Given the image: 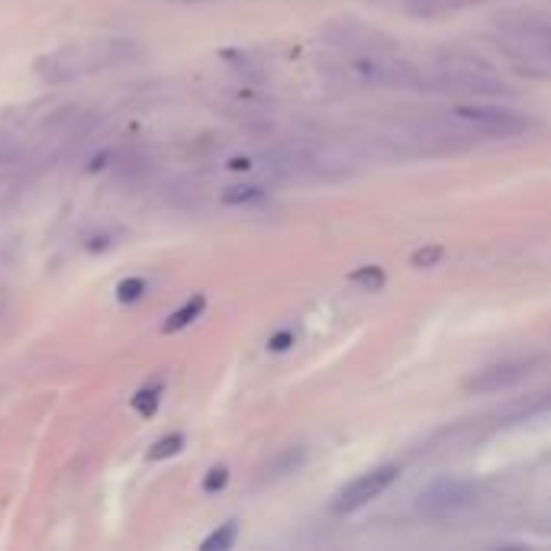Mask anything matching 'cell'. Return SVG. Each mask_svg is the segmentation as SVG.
<instances>
[{
	"instance_id": "9c48e42d",
	"label": "cell",
	"mask_w": 551,
	"mask_h": 551,
	"mask_svg": "<svg viewBox=\"0 0 551 551\" xmlns=\"http://www.w3.org/2000/svg\"><path fill=\"white\" fill-rule=\"evenodd\" d=\"M474 500V490L461 481H442L429 487L423 497H419V513H426L432 519H445V516H455L458 510H464Z\"/></svg>"
},
{
	"instance_id": "52a82bcc",
	"label": "cell",
	"mask_w": 551,
	"mask_h": 551,
	"mask_svg": "<svg viewBox=\"0 0 551 551\" xmlns=\"http://www.w3.org/2000/svg\"><path fill=\"white\" fill-rule=\"evenodd\" d=\"M397 468L394 464H384V468H374L368 474H358L352 484H345L339 493H336V503H332V510L336 513H355L361 506H368L371 500H377L381 493L397 481Z\"/></svg>"
},
{
	"instance_id": "44dd1931",
	"label": "cell",
	"mask_w": 551,
	"mask_h": 551,
	"mask_svg": "<svg viewBox=\"0 0 551 551\" xmlns=\"http://www.w3.org/2000/svg\"><path fill=\"white\" fill-rule=\"evenodd\" d=\"M290 342H294V332H278V336L268 342V348L271 352H284V348H290Z\"/></svg>"
},
{
	"instance_id": "5b68a950",
	"label": "cell",
	"mask_w": 551,
	"mask_h": 551,
	"mask_svg": "<svg viewBox=\"0 0 551 551\" xmlns=\"http://www.w3.org/2000/svg\"><path fill=\"white\" fill-rule=\"evenodd\" d=\"M452 123L464 136H474V139H516L529 129L526 116H519L506 107H487V104L455 107Z\"/></svg>"
},
{
	"instance_id": "7c38bea8",
	"label": "cell",
	"mask_w": 551,
	"mask_h": 551,
	"mask_svg": "<svg viewBox=\"0 0 551 551\" xmlns=\"http://www.w3.org/2000/svg\"><path fill=\"white\" fill-rule=\"evenodd\" d=\"M203 307H207V300H203V294H197V297H191L184 303L181 310H174L171 316H168V323H165V332H178V329H184V326H191L194 319L203 313Z\"/></svg>"
},
{
	"instance_id": "5bb4252c",
	"label": "cell",
	"mask_w": 551,
	"mask_h": 551,
	"mask_svg": "<svg viewBox=\"0 0 551 551\" xmlns=\"http://www.w3.org/2000/svg\"><path fill=\"white\" fill-rule=\"evenodd\" d=\"M348 284H355L361 290H368V294H374V290H381L387 284V274L377 265H365V268H355L352 274H348Z\"/></svg>"
},
{
	"instance_id": "277c9868",
	"label": "cell",
	"mask_w": 551,
	"mask_h": 551,
	"mask_svg": "<svg viewBox=\"0 0 551 551\" xmlns=\"http://www.w3.org/2000/svg\"><path fill=\"white\" fill-rule=\"evenodd\" d=\"M419 78H423L419 87H426V91H442L455 97L484 100V97L506 94V81L500 78V71L487 65L484 58L461 49H448L429 58V62L419 68Z\"/></svg>"
},
{
	"instance_id": "7a4b0ae2",
	"label": "cell",
	"mask_w": 551,
	"mask_h": 551,
	"mask_svg": "<svg viewBox=\"0 0 551 551\" xmlns=\"http://www.w3.org/2000/svg\"><path fill=\"white\" fill-rule=\"evenodd\" d=\"M493 42L519 75L551 81V7L503 13L493 23Z\"/></svg>"
},
{
	"instance_id": "30bf717a",
	"label": "cell",
	"mask_w": 551,
	"mask_h": 551,
	"mask_svg": "<svg viewBox=\"0 0 551 551\" xmlns=\"http://www.w3.org/2000/svg\"><path fill=\"white\" fill-rule=\"evenodd\" d=\"M371 4H384V7H400L410 17H445V13L461 10L468 0H371Z\"/></svg>"
},
{
	"instance_id": "2e32d148",
	"label": "cell",
	"mask_w": 551,
	"mask_h": 551,
	"mask_svg": "<svg viewBox=\"0 0 551 551\" xmlns=\"http://www.w3.org/2000/svg\"><path fill=\"white\" fill-rule=\"evenodd\" d=\"M442 258H445V245L429 242V245H423V249H416L410 261H413V268H435Z\"/></svg>"
},
{
	"instance_id": "ba28073f",
	"label": "cell",
	"mask_w": 551,
	"mask_h": 551,
	"mask_svg": "<svg viewBox=\"0 0 551 551\" xmlns=\"http://www.w3.org/2000/svg\"><path fill=\"white\" fill-rule=\"evenodd\" d=\"M261 162L278 178H313L319 174V149L307 142H284L268 149Z\"/></svg>"
},
{
	"instance_id": "8fae6325",
	"label": "cell",
	"mask_w": 551,
	"mask_h": 551,
	"mask_svg": "<svg viewBox=\"0 0 551 551\" xmlns=\"http://www.w3.org/2000/svg\"><path fill=\"white\" fill-rule=\"evenodd\" d=\"M303 461H307V448L303 445H294V448H284V452L274 458L268 468H265V477L268 481H278V477H287L303 468Z\"/></svg>"
},
{
	"instance_id": "6da1fadb",
	"label": "cell",
	"mask_w": 551,
	"mask_h": 551,
	"mask_svg": "<svg viewBox=\"0 0 551 551\" xmlns=\"http://www.w3.org/2000/svg\"><path fill=\"white\" fill-rule=\"evenodd\" d=\"M329 78L345 91H410L419 87V65L384 42H345L332 58Z\"/></svg>"
},
{
	"instance_id": "4fadbf2b",
	"label": "cell",
	"mask_w": 551,
	"mask_h": 551,
	"mask_svg": "<svg viewBox=\"0 0 551 551\" xmlns=\"http://www.w3.org/2000/svg\"><path fill=\"white\" fill-rule=\"evenodd\" d=\"M265 197L268 194L255 184H236V187H226V191L220 194V200L226 203V207H249V203H261Z\"/></svg>"
},
{
	"instance_id": "e0dca14e",
	"label": "cell",
	"mask_w": 551,
	"mask_h": 551,
	"mask_svg": "<svg viewBox=\"0 0 551 551\" xmlns=\"http://www.w3.org/2000/svg\"><path fill=\"white\" fill-rule=\"evenodd\" d=\"M158 397H162V384L139 390V394L133 397V410H136L139 416H152V413L158 410Z\"/></svg>"
},
{
	"instance_id": "d6986e66",
	"label": "cell",
	"mask_w": 551,
	"mask_h": 551,
	"mask_svg": "<svg viewBox=\"0 0 551 551\" xmlns=\"http://www.w3.org/2000/svg\"><path fill=\"white\" fill-rule=\"evenodd\" d=\"M142 294H145V281L142 278H129V281H123L120 287H116V297H120L123 303H133Z\"/></svg>"
},
{
	"instance_id": "3957f363",
	"label": "cell",
	"mask_w": 551,
	"mask_h": 551,
	"mask_svg": "<svg viewBox=\"0 0 551 551\" xmlns=\"http://www.w3.org/2000/svg\"><path fill=\"white\" fill-rule=\"evenodd\" d=\"M139 55H142V46L129 36L91 39V42H78V46H65L58 52L42 55L36 62V75L46 84H71V81L100 75V71L129 65L136 62Z\"/></svg>"
},
{
	"instance_id": "ffe728a7",
	"label": "cell",
	"mask_w": 551,
	"mask_h": 551,
	"mask_svg": "<svg viewBox=\"0 0 551 551\" xmlns=\"http://www.w3.org/2000/svg\"><path fill=\"white\" fill-rule=\"evenodd\" d=\"M226 481H229V471L220 464V468H213V471L207 474V481H203V490H207V493H216V490L226 487Z\"/></svg>"
},
{
	"instance_id": "8992f818",
	"label": "cell",
	"mask_w": 551,
	"mask_h": 551,
	"mask_svg": "<svg viewBox=\"0 0 551 551\" xmlns=\"http://www.w3.org/2000/svg\"><path fill=\"white\" fill-rule=\"evenodd\" d=\"M542 365H545L542 355L500 361V365H490L484 371H477L474 377H468V390L471 394H497V390H510V387L526 381V377H532Z\"/></svg>"
},
{
	"instance_id": "9a60e30c",
	"label": "cell",
	"mask_w": 551,
	"mask_h": 551,
	"mask_svg": "<svg viewBox=\"0 0 551 551\" xmlns=\"http://www.w3.org/2000/svg\"><path fill=\"white\" fill-rule=\"evenodd\" d=\"M184 448V435L181 432H168V435H162L152 448H149V458L152 461H165V458H174Z\"/></svg>"
},
{
	"instance_id": "ac0fdd59",
	"label": "cell",
	"mask_w": 551,
	"mask_h": 551,
	"mask_svg": "<svg viewBox=\"0 0 551 551\" xmlns=\"http://www.w3.org/2000/svg\"><path fill=\"white\" fill-rule=\"evenodd\" d=\"M232 542H236V522H226V526H220L216 529L210 539H203V551H223V548H229Z\"/></svg>"
}]
</instances>
